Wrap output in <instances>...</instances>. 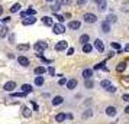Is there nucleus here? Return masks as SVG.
<instances>
[{
    "label": "nucleus",
    "mask_w": 129,
    "mask_h": 124,
    "mask_svg": "<svg viewBox=\"0 0 129 124\" xmlns=\"http://www.w3.org/2000/svg\"><path fill=\"white\" fill-rule=\"evenodd\" d=\"M83 19H84L86 23H96L97 22V16L94 13H84L83 15Z\"/></svg>",
    "instance_id": "nucleus-1"
},
{
    "label": "nucleus",
    "mask_w": 129,
    "mask_h": 124,
    "mask_svg": "<svg viewBox=\"0 0 129 124\" xmlns=\"http://www.w3.org/2000/svg\"><path fill=\"white\" fill-rule=\"evenodd\" d=\"M110 29H112V26H110V22L106 19V20H103L102 23H100V30L103 32V33H110Z\"/></svg>",
    "instance_id": "nucleus-2"
},
{
    "label": "nucleus",
    "mask_w": 129,
    "mask_h": 124,
    "mask_svg": "<svg viewBox=\"0 0 129 124\" xmlns=\"http://www.w3.org/2000/svg\"><path fill=\"white\" fill-rule=\"evenodd\" d=\"M52 32L55 33V35H62V33L65 32V26L58 22L57 25H54V26H52Z\"/></svg>",
    "instance_id": "nucleus-3"
},
{
    "label": "nucleus",
    "mask_w": 129,
    "mask_h": 124,
    "mask_svg": "<svg viewBox=\"0 0 129 124\" xmlns=\"http://www.w3.org/2000/svg\"><path fill=\"white\" fill-rule=\"evenodd\" d=\"M47 48H48V43H47V42H44V41L36 42L35 45H34V49H35V51H38V52H44Z\"/></svg>",
    "instance_id": "nucleus-4"
},
{
    "label": "nucleus",
    "mask_w": 129,
    "mask_h": 124,
    "mask_svg": "<svg viewBox=\"0 0 129 124\" xmlns=\"http://www.w3.org/2000/svg\"><path fill=\"white\" fill-rule=\"evenodd\" d=\"M105 112H106L107 117H116L117 115V108L116 107H113V105H109V107H106Z\"/></svg>",
    "instance_id": "nucleus-5"
},
{
    "label": "nucleus",
    "mask_w": 129,
    "mask_h": 124,
    "mask_svg": "<svg viewBox=\"0 0 129 124\" xmlns=\"http://www.w3.org/2000/svg\"><path fill=\"white\" fill-rule=\"evenodd\" d=\"M67 48H68V42L67 41H59V42L55 43V51H57V52H61V51H64Z\"/></svg>",
    "instance_id": "nucleus-6"
},
{
    "label": "nucleus",
    "mask_w": 129,
    "mask_h": 124,
    "mask_svg": "<svg viewBox=\"0 0 129 124\" xmlns=\"http://www.w3.org/2000/svg\"><path fill=\"white\" fill-rule=\"evenodd\" d=\"M96 6L100 12H106L107 10V2L106 0H96Z\"/></svg>",
    "instance_id": "nucleus-7"
},
{
    "label": "nucleus",
    "mask_w": 129,
    "mask_h": 124,
    "mask_svg": "<svg viewBox=\"0 0 129 124\" xmlns=\"http://www.w3.org/2000/svg\"><path fill=\"white\" fill-rule=\"evenodd\" d=\"M15 88H16V82H15V81H7V82L5 84V87H3V89H5L6 92H12Z\"/></svg>",
    "instance_id": "nucleus-8"
},
{
    "label": "nucleus",
    "mask_w": 129,
    "mask_h": 124,
    "mask_svg": "<svg viewBox=\"0 0 129 124\" xmlns=\"http://www.w3.org/2000/svg\"><path fill=\"white\" fill-rule=\"evenodd\" d=\"M94 48H96L100 53H103L105 52V43H103V41H102V39H96V41H94Z\"/></svg>",
    "instance_id": "nucleus-9"
},
{
    "label": "nucleus",
    "mask_w": 129,
    "mask_h": 124,
    "mask_svg": "<svg viewBox=\"0 0 129 124\" xmlns=\"http://www.w3.org/2000/svg\"><path fill=\"white\" fill-rule=\"evenodd\" d=\"M35 22H36L35 16H28V18L22 19V25H23V26H30V25L35 23Z\"/></svg>",
    "instance_id": "nucleus-10"
},
{
    "label": "nucleus",
    "mask_w": 129,
    "mask_h": 124,
    "mask_svg": "<svg viewBox=\"0 0 129 124\" xmlns=\"http://www.w3.org/2000/svg\"><path fill=\"white\" fill-rule=\"evenodd\" d=\"M80 28H81V22H78V20H71L68 23V29H71V30H77Z\"/></svg>",
    "instance_id": "nucleus-11"
},
{
    "label": "nucleus",
    "mask_w": 129,
    "mask_h": 124,
    "mask_svg": "<svg viewBox=\"0 0 129 124\" xmlns=\"http://www.w3.org/2000/svg\"><path fill=\"white\" fill-rule=\"evenodd\" d=\"M18 62H19V65L25 66V68H26V66H29V59L26 58V56H22V55L18 56Z\"/></svg>",
    "instance_id": "nucleus-12"
},
{
    "label": "nucleus",
    "mask_w": 129,
    "mask_h": 124,
    "mask_svg": "<svg viewBox=\"0 0 129 124\" xmlns=\"http://www.w3.org/2000/svg\"><path fill=\"white\" fill-rule=\"evenodd\" d=\"M81 77L84 78V79H90V78L93 77V69H91V68H86V69L83 71Z\"/></svg>",
    "instance_id": "nucleus-13"
},
{
    "label": "nucleus",
    "mask_w": 129,
    "mask_h": 124,
    "mask_svg": "<svg viewBox=\"0 0 129 124\" xmlns=\"http://www.w3.org/2000/svg\"><path fill=\"white\" fill-rule=\"evenodd\" d=\"M62 102H64V97H61V95H57V97H54V98H52V105L54 107L61 105Z\"/></svg>",
    "instance_id": "nucleus-14"
},
{
    "label": "nucleus",
    "mask_w": 129,
    "mask_h": 124,
    "mask_svg": "<svg viewBox=\"0 0 129 124\" xmlns=\"http://www.w3.org/2000/svg\"><path fill=\"white\" fill-rule=\"evenodd\" d=\"M65 85H67V89L73 91V89H76V87H77V79H68Z\"/></svg>",
    "instance_id": "nucleus-15"
},
{
    "label": "nucleus",
    "mask_w": 129,
    "mask_h": 124,
    "mask_svg": "<svg viewBox=\"0 0 129 124\" xmlns=\"http://www.w3.org/2000/svg\"><path fill=\"white\" fill-rule=\"evenodd\" d=\"M42 22H44L45 26H49V28L54 26V20H52V18H49V16H44V18H42Z\"/></svg>",
    "instance_id": "nucleus-16"
},
{
    "label": "nucleus",
    "mask_w": 129,
    "mask_h": 124,
    "mask_svg": "<svg viewBox=\"0 0 129 124\" xmlns=\"http://www.w3.org/2000/svg\"><path fill=\"white\" fill-rule=\"evenodd\" d=\"M126 66H128V64H126L125 61H122V62H119V64H117L116 71H117V72H123L125 69H126Z\"/></svg>",
    "instance_id": "nucleus-17"
},
{
    "label": "nucleus",
    "mask_w": 129,
    "mask_h": 124,
    "mask_svg": "<svg viewBox=\"0 0 129 124\" xmlns=\"http://www.w3.org/2000/svg\"><path fill=\"white\" fill-rule=\"evenodd\" d=\"M93 87H94V81L91 79V78L84 81V88H86V89H91Z\"/></svg>",
    "instance_id": "nucleus-18"
},
{
    "label": "nucleus",
    "mask_w": 129,
    "mask_h": 124,
    "mask_svg": "<svg viewBox=\"0 0 129 124\" xmlns=\"http://www.w3.org/2000/svg\"><path fill=\"white\" fill-rule=\"evenodd\" d=\"M78 42H80L81 45H86V43L90 42V36H88V35H81V36H80V39H78Z\"/></svg>",
    "instance_id": "nucleus-19"
},
{
    "label": "nucleus",
    "mask_w": 129,
    "mask_h": 124,
    "mask_svg": "<svg viewBox=\"0 0 129 124\" xmlns=\"http://www.w3.org/2000/svg\"><path fill=\"white\" fill-rule=\"evenodd\" d=\"M110 85H112V82L109 81V79H102V81H100V87H102L103 89H107Z\"/></svg>",
    "instance_id": "nucleus-20"
},
{
    "label": "nucleus",
    "mask_w": 129,
    "mask_h": 124,
    "mask_svg": "<svg viewBox=\"0 0 129 124\" xmlns=\"http://www.w3.org/2000/svg\"><path fill=\"white\" fill-rule=\"evenodd\" d=\"M44 82H45V78L41 77V75H38V77L35 78V85H36V87H41V85H44Z\"/></svg>",
    "instance_id": "nucleus-21"
},
{
    "label": "nucleus",
    "mask_w": 129,
    "mask_h": 124,
    "mask_svg": "<svg viewBox=\"0 0 129 124\" xmlns=\"http://www.w3.org/2000/svg\"><path fill=\"white\" fill-rule=\"evenodd\" d=\"M65 118H67V114H64V112H59V114H57V117H55V121H57V123H62Z\"/></svg>",
    "instance_id": "nucleus-22"
},
{
    "label": "nucleus",
    "mask_w": 129,
    "mask_h": 124,
    "mask_svg": "<svg viewBox=\"0 0 129 124\" xmlns=\"http://www.w3.org/2000/svg\"><path fill=\"white\" fill-rule=\"evenodd\" d=\"M20 3H15L12 7H10V13H18V12H20Z\"/></svg>",
    "instance_id": "nucleus-23"
},
{
    "label": "nucleus",
    "mask_w": 129,
    "mask_h": 124,
    "mask_svg": "<svg viewBox=\"0 0 129 124\" xmlns=\"http://www.w3.org/2000/svg\"><path fill=\"white\" fill-rule=\"evenodd\" d=\"M91 51H93L91 43H86V45H83V52H84V53H90Z\"/></svg>",
    "instance_id": "nucleus-24"
},
{
    "label": "nucleus",
    "mask_w": 129,
    "mask_h": 124,
    "mask_svg": "<svg viewBox=\"0 0 129 124\" xmlns=\"http://www.w3.org/2000/svg\"><path fill=\"white\" fill-rule=\"evenodd\" d=\"M45 72H47L45 66H36V68H35V74H36V75H44Z\"/></svg>",
    "instance_id": "nucleus-25"
},
{
    "label": "nucleus",
    "mask_w": 129,
    "mask_h": 124,
    "mask_svg": "<svg viewBox=\"0 0 129 124\" xmlns=\"http://www.w3.org/2000/svg\"><path fill=\"white\" fill-rule=\"evenodd\" d=\"M20 88H22V91H23V92H26V94L32 92V85H29V84H23Z\"/></svg>",
    "instance_id": "nucleus-26"
},
{
    "label": "nucleus",
    "mask_w": 129,
    "mask_h": 124,
    "mask_svg": "<svg viewBox=\"0 0 129 124\" xmlns=\"http://www.w3.org/2000/svg\"><path fill=\"white\" fill-rule=\"evenodd\" d=\"M7 33H9L7 26H2V28H0V38H6Z\"/></svg>",
    "instance_id": "nucleus-27"
},
{
    "label": "nucleus",
    "mask_w": 129,
    "mask_h": 124,
    "mask_svg": "<svg viewBox=\"0 0 129 124\" xmlns=\"http://www.w3.org/2000/svg\"><path fill=\"white\" fill-rule=\"evenodd\" d=\"M22 114H23V117H26V118H29L30 115H32V112H30V110L28 107H23V108H22Z\"/></svg>",
    "instance_id": "nucleus-28"
},
{
    "label": "nucleus",
    "mask_w": 129,
    "mask_h": 124,
    "mask_svg": "<svg viewBox=\"0 0 129 124\" xmlns=\"http://www.w3.org/2000/svg\"><path fill=\"white\" fill-rule=\"evenodd\" d=\"M49 9H51L54 13H58V12H59V9H61V5H59V3H57V5H52V6L49 7Z\"/></svg>",
    "instance_id": "nucleus-29"
},
{
    "label": "nucleus",
    "mask_w": 129,
    "mask_h": 124,
    "mask_svg": "<svg viewBox=\"0 0 129 124\" xmlns=\"http://www.w3.org/2000/svg\"><path fill=\"white\" fill-rule=\"evenodd\" d=\"M12 97H18V98H23L25 95H26V92H23V91H20V92H12Z\"/></svg>",
    "instance_id": "nucleus-30"
},
{
    "label": "nucleus",
    "mask_w": 129,
    "mask_h": 124,
    "mask_svg": "<svg viewBox=\"0 0 129 124\" xmlns=\"http://www.w3.org/2000/svg\"><path fill=\"white\" fill-rule=\"evenodd\" d=\"M93 117V110H86V112H83V118Z\"/></svg>",
    "instance_id": "nucleus-31"
},
{
    "label": "nucleus",
    "mask_w": 129,
    "mask_h": 124,
    "mask_svg": "<svg viewBox=\"0 0 129 124\" xmlns=\"http://www.w3.org/2000/svg\"><path fill=\"white\" fill-rule=\"evenodd\" d=\"M29 48H30V46L28 45V43H23V45L20 43V45H18V49H19V51H28Z\"/></svg>",
    "instance_id": "nucleus-32"
},
{
    "label": "nucleus",
    "mask_w": 129,
    "mask_h": 124,
    "mask_svg": "<svg viewBox=\"0 0 129 124\" xmlns=\"http://www.w3.org/2000/svg\"><path fill=\"white\" fill-rule=\"evenodd\" d=\"M106 64L105 62H100V64H97V65L94 66V69H102V68H103V71H107V68H106Z\"/></svg>",
    "instance_id": "nucleus-33"
},
{
    "label": "nucleus",
    "mask_w": 129,
    "mask_h": 124,
    "mask_svg": "<svg viewBox=\"0 0 129 124\" xmlns=\"http://www.w3.org/2000/svg\"><path fill=\"white\" fill-rule=\"evenodd\" d=\"M106 19H107L110 23H113V22H116V20H117V16H116V15H109Z\"/></svg>",
    "instance_id": "nucleus-34"
},
{
    "label": "nucleus",
    "mask_w": 129,
    "mask_h": 124,
    "mask_svg": "<svg viewBox=\"0 0 129 124\" xmlns=\"http://www.w3.org/2000/svg\"><path fill=\"white\" fill-rule=\"evenodd\" d=\"M26 13H28V16H35V15H36V10L34 9V7H29V9L26 10Z\"/></svg>",
    "instance_id": "nucleus-35"
},
{
    "label": "nucleus",
    "mask_w": 129,
    "mask_h": 124,
    "mask_svg": "<svg viewBox=\"0 0 129 124\" xmlns=\"http://www.w3.org/2000/svg\"><path fill=\"white\" fill-rule=\"evenodd\" d=\"M54 15H55V19L58 20L59 23H62V22H64V20H65V18H64V16H62V15H57V13H54Z\"/></svg>",
    "instance_id": "nucleus-36"
},
{
    "label": "nucleus",
    "mask_w": 129,
    "mask_h": 124,
    "mask_svg": "<svg viewBox=\"0 0 129 124\" xmlns=\"http://www.w3.org/2000/svg\"><path fill=\"white\" fill-rule=\"evenodd\" d=\"M47 71H48V74H49L51 77H55V68H54V66H49Z\"/></svg>",
    "instance_id": "nucleus-37"
},
{
    "label": "nucleus",
    "mask_w": 129,
    "mask_h": 124,
    "mask_svg": "<svg viewBox=\"0 0 129 124\" xmlns=\"http://www.w3.org/2000/svg\"><path fill=\"white\" fill-rule=\"evenodd\" d=\"M110 46H112V49H116V51H119V49H120V45H119L117 42H112Z\"/></svg>",
    "instance_id": "nucleus-38"
},
{
    "label": "nucleus",
    "mask_w": 129,
    "mask_h": 124,
    "mask_svg": "<svg viewBox=\"0 0 129 124\" xmlns=\"http://www.w3.org/2000/svg\"><path fill=\"white\" fill-rule=\"evenodd\" d=\"M106 91H107V92H110V94H113V92H116V91H117V88L115 87V85H110V87L106 89Z\"/></svg>",
    "instance_id": "nucleus-39"
},
{
    "label": "nucleus",
    "mask_w": 129,
    "mask_h": 124,
    "mask_svg": "<svg viewBox=\"0 0 129 124\" xmlns=\"http://www.w3.org/2000/svg\"><path fill=\"white\" fill-rule=\"evenodd\" d=\"M57 3H59L61 6H62V5H70L71 0H57Z\"/></svg>",
    "instance_id": "nucleus-40"
},
{
    "label": "nucleus",
    "mask_w": 129,
    "mask_h": 124,
    "mask_svg": "<svg viewBox=\"0 0 129 124\" xmlns=\"http://www.w3.org/2000/svg\"><path fill=\"white\" fill-rule=\"evenodd\" d=\"M86 3H87V0H77V5L78 6H84Z\"/></svg>",
    "instance_id": "nucleus-41"
},
{
    "label": "nucleus",
    "mask_w": 129,
    "mask_h": 124,
    "mask_svg": "<svg viewBox=\"0 0 129 124\" xmlns=\"http://www.w3.org/2000/svg\"><path fill=\"white\" fill-rule=\"evenodd\" d=\"M122 100L125 101V102H129V94H123V97H122Z\"/></svg>",
    "instance_id": "nucleus-42"
},
{
    "label": "nucleus",
    "mask_w": 129,
    "mask_h": 124,
    "mask_svg": "<svg viewBox=\"0 0 129 124\" xmlns=\"http://www.w3.org/2000/svg\"><path fill=\"white\" fill-rule=\"evenodd\" d=\"M74 53V48H67V55H73Z\"/></svg>",
    "instance_id": "nucleus-43"
},
{
    "label": "nucleus",
    "mask_w": 129,
    "mask_h": 124,
    "mask_svg": "<svg viewBox=\"0 0 129 124\" xmlns=\"http://www.w3.org/2000/svg\"><path fill=\"white\" fill-rule=\"evenodd\" d=\"M58 84H59V85H65V84H67V78H61Z\"/></svg>",
    "instance_id": "nucleus-44"
},
{
    "label": "nucleus",
    "mask_w": 129,
    "mask_h": 124,
    "mask_svg": "<svg viewBox=\"0 0 129 124\" xmlns=\"http://www.w3.org/2000/svg\"><path fill=\"white\" fill-rule=\"evenodd\" d=\"M25 18H28V13L26 12H20V19H25Z\"/></svg>",
    "instance_id": "nucleus-45"
},
{
    "label": "nucleus",
    "mask_w": 129,
    "mask_h": 124,
    "mask_svg": "<svg viewBox=\"0 0 129 124\" xmlns=\"http://www.w3.org/2000/svg\"><path fill=\"white\" fill-rule=\"evenodd\" d=\"M9 22H10V16H6L3 19V23H9Z\"/></svg>",
    "instance_id": "nucleus-46"
},
{
    "label": "nucleus",
    "mask_w": 129,
    "mask_h": 124,
    "mask_svg": "<svg viewBox=\"0 0 129 124\" xmlns=\"http://www.w3.org/2000/svg\"><path fill=\"white\" fill-rule=\"evenodd\" d=\"M30 104H32V107H34V110H35V111H36V110H38V105H36L35 102H34V100L30 101Z\"/></svg>",
    "instance_id": "nucleus-47"
},
{
    "label": "nucleus",
    "mask_w": 129,
    "mask_h": 124,
    "mask_svg": "<svg viewBox=\"0 0 129 124\" xmlns=\"http://www.w3.org/2000/svg\"><path fill=\"white\" fill-rule=\"evenodd\" d=\"M64 18H65V19H70V18H71V13H65Z\"/></svg>",
    "instance_id": "nucleus-48"
},
{
    "label": "nucleus",
    "mask_w": 129,
    "mask_h": 124,
    "mask_svg": "<svg viewBox=\"0 0 129 124\" xmlns=\"http://www.w3.org/2000/svg\"><path fill=\"white\" fill-rule=\"evenodd\" d=\"M123 51H125V52H129V43H126V46H125Z\"/></svg>",
    "instance_id": "nucleus-49"
},
{
    "label": "nucleus",
    "mask_w": 129,
    "mask_h": 124,
    "mask_svg": "<svg viewBox=\"0 0 129 124\" xmlns=\"http://www.w3.org/2000/svg\"><path fill=\"white\" fill-rule=\"evenodd\" d=\"M125 112H126V114H129V105L125 107Z\"/></svg>",
    "instance_id": "nucleus-50"
},
{
    "label": "nucleus",
    "mask_w": 129,
    "mask_h": 124,
    "mask_svg": "<svg viewBox=\"0 0 129 124\" xmlns=\"http://www.w3.org/2000/svg\"><path fill=\"white\" fill-rule=\"evenodd\" d=\"M2 15H3V7L0 6V16H2Z\"/></svg>",
    "instance_id": "nucleus-51"
},
{
    "label": "nucleus",
    "mask_w": 129,
    "mask_h": 124,
    "mask_svg": "<svg viewBox=\"0 0 129 124\" xmlns=\"http://www.w3.org/2000/svg\"><path fill=\"white\" fill-rule=\"evenodd\" d=\"M45 2H49V3H51V2H54V0H45Z\"/></svg>",
    "instance_id": "nucleus-52"
}]
</instances>
